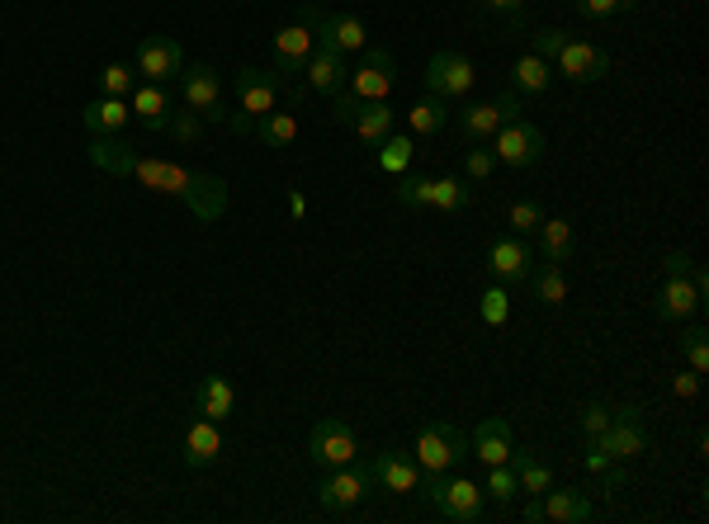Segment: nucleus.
Instances as JSON below:
<instances>
[{
	"label": "nucleus",
	"instance_id": "obj_1",
	"mask_svg": "<svg viewBox=\"0 0 709 524\" xmlns=\"http://www.w3.org/2000/svg\"><path fill=\"white\" fill-rule=\"evenodd\" d=\"M129 175L142 180L147 189H156V194H170V199L189 203V213H195L203 227H213V222L228 213V180H218V175L185 170L176 161H162V156H133Z\"/></svg>",
	"mask_w": 709,
	"mask_h": 524
},
{
	"label": "nucleus",
	"instance_id": "obj_2",
	"mask_svg": "<svg viewBox=\"0 0 709 524\" xmlns=\"http://www.w3.org/2000/svg\"><path fill=\"white\" fill-rule=\"evenodd\" d=\"M180 100L189 114H199L203 123H228L232 133H251V119L242 109H228L223 100V76H218L209 62H185L180 71Z\"/></svg>",
	"mask_w": 709,
	"mask_h": 524
},
{
	"label": "nucleus",
	"instance_id": "obj_3",
	"mask_svg": "<svg viewBox=\"0 0 709 524\" xmlns=\"http://www.w3.org/2000/svg\"><path fill=\"white\" fill-rule=\"evenodd\" d=\"M322 5L318 0H298L293 20L275 34V76L279 81H289V76H303L312 47H318V20H322Z\"/></svg>",
	"mask_w": 709,
	"mask_h": 524
},
{
	"label": "nucleus",
	"instance_id": "obj_4",
	"mask_svg": "<svg viewBox=\"0 0 709 524\" xmlns=\"http://www.w3.org/2000/svg\"><path fill=\"white\" fill-rule=\"evenodd\" d=\"M425 497H431L435 515L440 520H454V524H483L487 520V491L478 482L459 478V472H435V478H421Z\"/></svg>",
	"mask_w": 709,
	"mask_h": 524
},
{
	"label": "nucleus",
	"instance_id": "obj_5",
	"mask_svg": "<svg viewBox=\"0 0 709 524\" xmlns=\"http://www.w3.org/2000/svg\"><path fill=\"white\" fill-rule=\"evenodd\" d=\"M398 203L407 209H435V213H459L473 203V189L464 180H454V175H398Z\"/></svg>",
	"mask_w": 709,
	"mask_h": 524
},
{
	"label": "nucleus",
	"instance_id": "obj_6",
	"mask_svg": "<svg viewBox=\"0 0 709 524\" xmlns=\"http://www.w3.org/2000/svg\"><path fill=\"white\" fill-rule=\"evenodd\" d=\"M378 487V472H374V458L369 464H345V468H326L322 482H318V505L331 515H351L355 505L369 501V491Z\"/></svg>",
	"mask_w": 709,
	"mask_h": 524
},
{
	"label": "nucleus",
	"instance_id": "obj_7",
	"mask_svg": "<svg viewBox=\"0 0 709 524\" xmlns=\"http://www.w3.org/2000/svg\"><path fill=\"white\" fill-rule=\"evenodd\" d=\"M468 458V435L450 421H425L417 435V468L421 478H435V472H454Z\"/></svg>",
	"mask_w": 709,
	"mask_h": 524
},
{
	"label": "nucleus",
	"instance_id": "obj_8",
	"mask_svg": "<svg viewBox=\"0 0 709 524\" xmlns=\"http://www.w3.org/2000/svg\"><path fill=\"white\" fill-rule=\"evenodd\" d=\"M587 449H601L610 454L614 464H629V458H643L653 449V439H649V425H643V411L639 406H620V411H610V431L601 439H587Z\"/></svg>",
	"mask_w": 709,
	"mask_h": 524
},
{
	"label": "nucleus",
	"instance_id": "obj_9",
	"mask_svg": "<svg viewBox=\"0 0 709 524\" xmlns=\"http://www.w3.org/2000/svg\"><path fill=\"white\" fill-rule=\"evenodd\" d=\"M473 86H478V67H473L468 53H454V47H445V53H435L431 62H425V94H440V100H468Z\"/></svg>",
	"mask_w": 709,
	"mask_h": 524
},
{
	"label": "nucleus",
	"instance_id": "obj_10",
	"mask_svg": "<svg viewBox=\"0 0 709 524\" xmlns=\"http://www.w3.org/2000/svg\"><path fill=\"white\" fill-rule=\"evenodd\" d=\"M492 156H497V166H511V170L540 166L544 161V133L534 129L530 119L516 114L492 133Z\"/></svg>",
	"mask_w": 709,
	"mask_h": 524
},
{
	"label": "nucleus",
	"instance_id": "obj_11",
	"mask_svg": "<svg viewBox=\"0 0 709 524\" xmlns=\"http://www.w3.org/2000/svg\"><path fill=\"white\" fill-rule=\"evenodd\" d=\"M308 458L318 464L322 472L326 468H345V464H355L359 458V435H355V425H345V421H318L312 425V435H308Z\"/></svg>",
	"mask_w": 709,
	"mask_h": 524
},
{
	"label": "nucleus",
	"instance_id": "obj_12",
	"mask_svg": "<svg viewBox=\"0 0 709 524\" xmlns=\"http://www.w3.org/2000/svg\"><path fill=\"white\" fill-rule=\"evenodd\" d=\"M133 71L142 76V81H152V86L180 81V71H185V47H180L176 38H166V34L142 38L137 53H133Z\"/></svg>",
	"mask_w": 709,
	"mask_h": 524
},
{
	"label": "nucleus",
	"instance_id": "obj_13",
	"mask_svg": "<svg viewBox=\"0 0 709 524\" xmlns=\"http://www.w3.org/2000/svg\"><path fill=\"white\" fill-rule=\"evenodd\" d=\"M520 515H525V524H544V520H554V524H587V520H596V505L581 497V491L549 487L544 497H530Z\"/></svg>",
	"mask_w": 709,
	"mask_h": 524
},
{
	"label": "nucleus",
	"instance_id": "obj_14",
	"mask_svg": "<svg viewBox=\"0 0 709 524\" xmlns=\"http://www.w3.org/2000/svg\"><path fill=\"white\" fill-rule=\"evenodd\" d=\"M516 114H520V94H516V90H507V94H497V100L468 104L464 114H454V123H459L464 142L473 147V142H492V133H497L507 119H516Z\"/></svg>",
	"mask_w": 709,
	"mask_h": 524
},
{
	"label": "nucleus",
	"instance_id": "obj_15",
	"mask_svg": "<svg viewBox=\"0 0 709 524\" xmlns=\"http://www.w3.org/2000/svg\"><path fill=\"white\" fill-rule=\"evenodd\" d=\"M606 71H610V53L581 38H567L554 57V76H567L573 86H596V81H606Z\"/></svg>",
	"mask_w": 709,
	"mask_h": 524
},
{
	"label": "nucleus",
	"instance_id": "obj_16",
	"mask_svg": "<svg viewBox=\"0 0 709 524\" xmlns=\"http://www.w3.org/2000/svg\"><path fill=\"white\" fill-rule=\"evenodd\" d=\"M530 265H534V246L525 236H497L492 246H487V275L501 289H511V283H525L530 279Z\"/></svg>",
	"mask_w": 709,
	"mask_h": 524
},
{
	"label": "nucleus",
	"instance_id": "obj_17",
	"mask_svg": "<svg viewBox=\"0 0 709 524\" xmlns=\"http://www.w3.org/2000/svg\"><path fill=\"white\" fill-rule=\"evenodd\" d=\"M392 71H398V57H392L388 47H365V53H359V71L345 76V86H351L359 100H388Z\"/></svg>",
	"mask_w": 709,
	"mask_h": 524
},
{
	"label": "nucleus",
	"instance_id": "obj_18",
	"mask_svg": "<svg viewBox=\"0 0 709 524\" xmlns=\"http://www.w3.org/2000/svg\"><path fill=\"white\" fill-rule=\"evenodd\" d=\"M232 90H236V109H242V114L256 123L261 114H270L275 100H279V76L275 71H261V67H236Z\"/></svg>",
	"mask_w": 709,
	"mask_h": 524
},
{
	"label": "nucleus",
	"instance_id": "obj_19",
	"mask_svg": "<svg viewBox=\"0 0 709 524\" xmlns=\"http://www.w3.org/2000/svg\"><path fill=\"white\" fill-rule=\"evenodd\" d=\"M653 312L662 316V322H686V316H700L705 312V293L696 289V283H690V269H686V275H667V283H662Z\"/></svg>",
	"mask_w": 709,
	"mask_h": 524
},
{
	"label": "nucleus",
	"instance_id": "obj_20",
	"mask_svg": "<svg viewBox=\"0 0 709 524\" xmlns=\"http://www.w3.org/2000/svg\"><path fill=\"white\" fill-rule=\"evenodd\" d=\"M511 449H516V439H511V425L501 421V416H487L478 431L468 435V454L478 458L483 468H492V464H511Z\"/></svg>",
	"mask_w": 709,
	"mask_h": 524
},
{
	"label": "nucleus",
	"instance_id": "obj_21",
	"mask_svg": "<svg viewBox=\"0 0 709 524\" xmlns=\"http://www.w3.org/2000/svg\"><path fill=\"white\" fill-rule=\"evenodd\" d=\"M374 472H378V487L392 491V497H412V491L421 487V468H417V458H412V454H402V449H384V454H374Z\"/></svg>",
	"mask_w": 709,
	"mask_h": 524
},
{
	"label": "nucleus",
	"instance_id": "obj_22",
	"mask_svg": "<svg viewBox=\"0 0 709 524\" xmlns=\"http://www.w3.org/2000/svg\"><path fill=\"white\" fill-rule=\"evenodd\" d=\"M318 43H326V47H336V53H365L369 47V29H365V20L359 14H322L318 20Z\"/></svg>",
	"mask_w": 709,
	"mask_h": 524
},
{
	"label": "nucleus",
	"instance_id": "obj_23",
	"mask_svg": "<svg viewBox=\"0 0 709 524\" xmlns=\"http://www.w3.org/2000/svg\"><path fill=\"white\" fill-rule=\"evenodd\" d=\"M345 53H336V47H326V43H318L312 47V57H308V67H303V81H308V90H318V94H336L341 86H345Z\"/></svg>",
	"mask_w": 709,
	"mask_h": 524
},
{
	"label": "nucleus",
	"instance_id": "obj_24",
	"mask_svg": "<svg viewBox=\"0 0 709 524\" xmlns=\"http://www.w3.org/2000/svg\"><path fill=\"white\" fill-rule=\"evenodd\" d=\"M218 454H223V425L218 421H209V416H199L195 425L185 431V468H209V464H218Z\"/></svg>",
	"mask_w": 709,
	"mask_h": 524
},
{
	"label": "nucleus",
	"instance_id": "obj_25",
	"mask_svg": "<svg viewBox=\"0 0 709 524\" xmlns=\"http://www.w3.org/2000/svg\"><path fill=\"white\" fill-rule=\"evenodd\" d=\"M129 119H133L129 100H109V94H100V100H90L81 109V123H86L90 137H119L123 129H129Z\"/></svg>",
	"mask_w": 709,
	"mask_h": 524
},
{
	"label": "nucleus",
	"instance_id": "obj_26",
	"mask_svg": "<svg viewBox=\"0 0 709 524\" xmlns=\"http://www.w3.org/2000/svg\"><path fill=\"white\" fill-rule=\"evenodd\" d=\"M129 109H133V119H137L147 133H166V123H170V94H166L162 86H152V81L133 86Z\"/></svg>",
	"mask_w": 709,
	"mask_h": 524
},
{
	"label": "nucleus",
	"instance_id": "obj_27",
	"mask_svg": "<svg viewBox=\"0 0 709 524\" xmlns=\"http://www.w3.org/2000/svg\"><path fill=\"white\" fill-rule=\"evenodd\" d=\"M530 242L540 246V256L549 265H567V260H573V250H577V236H573V222H567V218H544L540 232H534Z\"/></svg>",
	"mask_w": 709,
	"mask_h": 524
},
{
	"label": "nucleus",
	"instance_id": "obj_28",
	"mask_svg": "<svg viewBox=\"0 0 709 524\" xmlns=\"http://www.w3.org/2000/svg\"><path fill=\"white\" fill-rule=\"evenodd\" d=\"M511 90L516 94H549L554 90V67L540 53H520L511 62Z\"/></svg>",
	"mask_w": 709,
	"mask_h": 524
},
{
	"label": "nucleus",
	"instance_id": "obj_29",
	"mask_svg": "<svg viewBox=\"0 0 709 524\" xmlns=\"http://www.w3.org/2000/svg\"><path fill=\"white\" fill-rule=\"evenodd\" d=\"M454 119V104L440 100V94H425V100H417L412 109H407V129H412V137H435L445 133Z\"/></svg>",
	"mask_w": 709,
	"mask_h": 524
},
{
	"label": "nucleus",
	"instance_id": "obj_30",
	"mask_svg": "<svg viewBox=\"0 0 709 524\" xmlns=\"http://www.w3.org/2000/svg\"><path fill=\"white\" fill-rule=\"evenodd\" d=\"M195 406H199V416H209V421L223 425L232 411H236V392H232V383H228L223 374H209L199 383V392H195Z\"/></svg>",
	"mask_w": 709,
	"mask_h": 524
},
{
	"label": "nucleus",
	"instance_id": "obj_31",
	"mask_svg": "<svg viewBox=\"0 0 709 524\" xmlns=\"http://www.w3.org/2000/svg\"><path fill=\"white\" fill-rule=\"evenodd\" d=\"M511 468H516V487L525 491V497H544V491L554 487V468H549L544 458H534L530 449H511Z\"/></svg>",
	"mask_w": 709,
	"mask_h": 524
},
{
	"label": "nucleus",
	"instance_id": "obj_32",
	"mask_svg": "<svg viewBox=\"0 0 709 524\" xmlns=\"http://www.w3.org/2000/svg\"><path fill=\"white\" fill-rule=\"evenodd\" d=\"M351 129L359 133V142H365V147H378V142L392 133V104L388 100H365Z\"/></svg>",
	"mask_w": 709,
	"mask_h": 524
},
{
	"label": "nucleus",
	"instance_id": "obj_33",
	"mask_svg": "<svg viewBox=\"0 0 709 524\" xmlns=\"http://www.w3.org/2000/svg\"><path fill=\"white\" fill-rule=\"evenodd\" d=\"M530 289H534V303H544V308H563L567 303V275H563V265H534L530 269Z\"/></svg>",
	"mask_w": 709,
	"mask_h": 524
},
{
	"label": "nucleus",
	"instance_id": "obj_34",
	"mask_svg": "<svg viewBox=\"0 0 709 524\" xmlns=\"http://www.w3.org/2000/svg\"><path fill=\"white\" fill-rule=\"evenodd\" d=\"M412 133H388L384 142H378V152H374V161L384 175H407L412 170Z\"/></svg>",
	"mask_w": 709,
	"mask_h": 524
},
{
	"label": "nucleus",
	"instance_id": "obj_35",
	"mask_svg": "<svg viewBox=\"0 0 709 524\" xmlns=\"http://www.w3.org/2000/svg\"><path fill=\"white\" fill-rule=\"evenodd\" d=\"M133 147L123 137H95L90 142V161L100 166V170H114V175H129V166H133Z\"/></svg>",
	"mask_w": 709,
	"mask_h": 524
},
{
	"label": "nucleus",
	"instance_id": "obj_36",
	"mask_svg": "<svg viewBox=\"0 0 709 524\" xmlns=\"http://www.w3.org/2000/svg\"><path fill=\"white\" fill-rule=\"evenodd\" d=\"M251 133H256L265 147H293L298 142V119L293 114H275L270 109V114H261L256 123H251Z\"/></svg>",
	"mask_w": 709,
	"mask_h": 524
},
{
	"label": "nucleus",
	"instance_id": "obj_37",
	"mask_svg": "<svg viewBox=\"0 0 709 524\" xmlns=\"http://www.w3.org/2000/svg\"><path fill=\"white\" fill-rule=\"evenodd\" d=\"M95 81H100V94H109V100H129L137 86V71H133V62H109Z\"/></svg>",
	"mask_w": 709,
	"mask_h": 524
},
{
	"label": "nucleus",
	"instance_id": "obj_38",
	"mask_svg": "<svg viewBox=\"0 0 709 524\" xmlns=\"http://www.w3.org/2000/svg\"><path fill=\"white\" fill-rule=\"evenodd\" d=\"M483 491H492V501L497 505H511L516 497H520V487H516V468L511 464H492V468H487V478L478 482Z\"/></svg>",
	"mask_w": 709,
	"mask_h": 524
},
{
	"label": "nucleus",
	"instance_id": "obj_39",
	"mask_svg": "<svg viewBox=\"0 0 709 524\" xmlns=\"http://www.w3.org/2000/svg\"><path fill=\"white\" fill-rule=\"evenodd\" d=\"M478 316L487 326H507L511 322V293L501 283H487V293L478 298Z\"/></svg>",
	"mask_w": 709,
	"mask_h": 524
},
{
	"label": "nucleus",
	"instance_id": "obj_40",
	"mask_svg": "<svg viewBox=\"0 0 709 524\" xmlns=\"http://www.w3.org/2000/svg\"><path fill=\"white\" fill-rule=\"evenodd\" d=\"M540 222H544V209L534 199H520V203H511V213H507V227H511V236H530L540 232Z\"/></svg>",
	"mask_w": 709,
	"mask_h": 524
},
{
	"label": "nucleus",
	"instance_id": "obj_41",
	"mask_svg": "<svg viewBox=\"0 0 709 524\" xmlns=\"http://www.w3.org/2000/svg\"><path fill=\"white\" fill-rule=\"evenodd\" d=\"M705 326H686L682 331V349H686V364H690V374H709V345H705Z\"/></svg>",
	"mask_w": 709,
	"mask_h": 524
},
{
	"label": "nucleus",
	"instance_id": "obj_42",
	"mask_svg": "<svg viewBox=\"0 0 709 524\" xmlns=\"http://www.w3.org/2000/svg\"><path fill=\"white\" fill-rule=\"evenodd\" d=\"M577 425H581V435L587 439H601L610 431V406L606 402H587L581 406V416H577Z\"/></svg>",
	"mask_w": 709,
	"mask_h": 524
},
{
	"label": "nucleus",
	"instance_id": "obj_43",
	"mask_svg": "<svg viewBox=\"0 0 709 524\" xmlns=\"http://www.w3.org/2000/svg\"><path fill=\"white\" fill-rule=\"evenodd\" d=\"M166 137H176V142H185V147H189V142H199V137H203V119H199V114H189V109H185V114H170Z\"/></svg>",
	"mask_w": 709,
	"mask_h": 524
},
{
	"label": "nucleus",
	"instance_id": "obj_44",
	"mask_svg": "<svg viewBox=\"0 0 709 524\" xmlns=\"http://www.w3.org/2000/svg\"><path fill=\"white\" fill-rule=\"evenodd\" d=\"M492 166H497V156L483 147V142H473V147L464 152V175L468 180H487V175H492Z\"/></svg>",
	"mask_w": 709,
	"mask_h": 524
},
{
	"label": "nucleus",
	"instance_id": "obj_45",
	"mask_svg": "<svg viewBox=\"0 0 709 524\" xmlns=\"http://www.w3.org/2000/svg\"><path fill=\"white\" fill-rule=\"evenodd\" d=\"M567 43L563 29H540V34H530V53H540L549 67H554V57H558V47Z\"/></svg>",
	"mask_w": 709,
	"mask_h": 524
},
{
	"label": "nucleus",
	"instance_id": "obj_46",
	"mask_svg": "<svg viewBox=\"0 0 709 524\" xmlns=\"http://www.w3.org/2000/svg\"><path fill=\"white\" fill-rule=\"evenodd\" d=\"M359 104H365V100H359V94H355L351 86H341L336 94H331V119H336V123H355Z\"/></svg>",
	"mask_w": 709,
	"mask_h": 524
},
{
	"label": "nucleus",
	"instance_id": "obj_47",
	"mask_svg": "<svg viewBox=\"0 0 709 524\" xmlns=\"http://www.w3.org/2000/svg\"><path fill=\"white\" fill-rule=\"evenodd\" d=\"M581 20H614L620 14V0H573Z\"/></svg>",
	"mask_w": 709,
	"mask_h": 524
},
{
	"label": "nucleus",
	"instance_id": "obj_48",
	"mask_svg": "<svg viewBox=\"0 0 709 524\" xmlns=\"http://www.w3.org/2000/svg\"><path fill=\"white\" fill-rule=\"evenodd\" d=\"M700 388H705V378H700V374H690V369L672 378V397H676V402H696Z\"/></svg>",
	"mask_w": 709,
	"mask_h": 524
},
{
	"label": "nucleus",
	"instance_id": "obj_49",
	"mask_svg": "<svg viewBox=\"0 0 709 524\" xmlns=\"http://www.w3.org/2000/svg\"><path fill=\"white\" fill-rule=\"evenodd\" d=\"M487 10L497 14V20H507V24H520V14H525L530 0H483Z\"/></svg>",
	"mask_w": 709,
	"mask_h": 524
},
{
	"label": "nucleus",
	"instance_id": "obj_50",
	"mask_svg": "<svg viewBox=\"0 0 709 524\" xmlns=\"http://www.w3.org/2000/svg\"><path fill=\"white\" fill-rule=\"evenodd\" d=\"M662 265H667V275H686V269H690V265H696V260H690V256H686V250H672V256H667V260H662Z\"/></svg>",
	"mask_w": 709,
	"mask_h": 524
},
{
	"label": "nucleus",
	"instance_id": "obj_51",
	"mask_svg": "<svg viewBox=\"0 0 709 524\" xmlns=\"http://www.w3.org/2000/svg\"><path fill=\"white\" fill-rule=\"evenodd\" d=\"M289 213H293V218H303V213H308V199H303V189H293V194H289Z\"/></svg>",
	"mask_w": 709,
	"mask_h": 524
},
{
	"label": "nucleus",
	"instance_id": "obj_52",
	"mask_svg": "<svg viewBox=\"0 0 709 524\" xmlns=\"http://www.w3.org/2000/svg\"><path fill=\"white\" fill-rule=\"evenodd\" d=\"M639 5H643V0H620V14H624V10H639Z\"/></svg>",
	"mask_w": 709,
	"mask_h": 524
}]
</instances>
